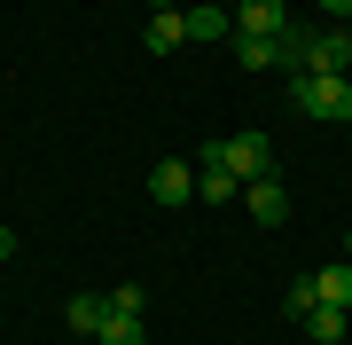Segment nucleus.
<instances>
[{"label":"nucleus","mask_w":352,"mask_h":345,"mask_svg":"<svg viewBox=\"0 0 352 345\" xmlns=\"http://www.w3.org/2000/svg\"><path fill=\"white\" fill-rule=\"evenodd\" d=\"M110 306H118V314H141V306H149V291H141V282H118Z\"/></svg>","instance_id":"2eb2a0df"},{"label":"nucleus","mask_w":352,"mask_h":345,"mask_svg":"<svg viewBox=\"0 0 352 345\" xmlns=\"http://www.w3.org/2000/svg\"><path fill=\"white\" fill-rule=\"evenodd\" d=\"M243 212H251L258 228H282V220H289V189H282L274 173H258V180H243Z\"/></svg>","instance_id":"7ed1b4c3"},{"label":"nucleus","mask_w":352,"mask_h":345,"mask_svg":"<svg viewBox=\"0 0 352 345\" xmlns=\"http://www.w3.org/2000/svg\"><path fill=\"white\" fill-rule=\"evenodd\" d=\"M314 282H321V298H329V306H352V259H337V267H321Z\"/></svg>","instance_id":"9b49d317"},{"label":"nucleus","mask_w":352,"mask_h":345,"mask_svg":"<svg viewBox=\"0 0 352 345\" xmlns=\"http://www.w3.org/2000/svg\"><path fill=\"white\" fill-rule=\"evenodd\" d=\"M344 259H352V236H344Z\"/></svg>","instance_id":"6ab92c4d"},{"label":"nucleus","mask_w":352,"mask_h":345,"mask_svg":"<svg viewBox=\"0 0 352 345\" xmlns=\"http://www.w3.org/2000/svg\"><path fill=\"white\" fill-rule=\"evenodd\" d=\"M149 196H157L164 212H173V205H188V196H196V173H188V165H173V157H164V165L149 173Z\"/></svg>","instance_id":"39448f33"},{"label":"nucleus","mask_w":352,"mask_h":345,"mask_svg":"<svg viewBox=\"0 0 352 345\" xmlns=\"http://www.w3.org/2000/svg\"><path fill=\"white\" fill-rule=\"evenodd\" d=\"M188 16V39H227V8H180Z\"/></svg>","instance_id":"ddd939ff"},{"label":"nucleus","mask_w":352,"mask_h":345,"mask_svg":"<svg viewBox=\"0 0 352 345\" xmlns=\"http://www.w3.org/2000/svg\"><path fill=\"white\" fill-rule=\"evenodd\" d=\"M102 345H149V337H141V314H118V306H110V322H102Z\"/></svg>","instance_id":"f8f14e48"},{"label":"nucleus","mask_w":352,"mask_h":345,"mask_svg":"<svg viewBox=\"0 0 352 345\" xmlns=\"http://www.w3.org/2000/svg\"><path fill=\"white\" fill-rule=\"evenodd\" d=\"M0 259H16V228H0Z\"/></svg>","instance_id":"dca6fc26"},{"label":"nucleus","mask_w":352,"mask_h":345,"mask_svg":"<svg viewBox=\"0 0 352 345\" xmlns=\"http://www.w3.org/2000/svg\"><path fill=\"white\" fill-rule=\"evenodd\" d=\"M321 8H329V16H352V0H321Z\"/></svg>","instance_id":"f3484780"},{"label":"nucleus","mask_w":352,"mask_h":345,"mask_svg":"<svg viewBox=\"0 0 352 345\" xmlns=\"http://www.w3.org/2000/svg\"><path fill=\"white\" fill-rule=\"evenodd\" d=\"M227 196H243V180L219 173V165H204V173H196V205H227Z\"/></svg>","instance_id":"9d476101"},{"label":"nucleus","mask_w":352,"mask_h":345,"mask_svg":"<svg viewBox=\"0 0 352 345\" xmlns=\"http://www.w3.org/2000/svg\"><path fill=\"white\" fill-rule=\"evenodd\" d=\"M344 322H352V306H329V298H321V306L305 314V337H314V345H337V337H344Z\"/></svg>","instance_id":"6e6552de"},{"label":"nucleus","mask_w":352,"mask_h":345,"mask_svg":"<svg viewBox=\"0 0 352 345\" xmlns=\"http://www.w3.org/2000/svg\"><path fill=\"white\" fill-rule=\"evenodd\" d=\"M235 63H243V71H266V63H282V39H251V32H235Z\"/></svg>","instance_id":"1a4fd4ad"},{"label":"nucleus","mask_w":352,"mask_h":345,"mask_svg":"<svg viewBox=\"0 0 352 345\" xmlns=\"http://www.w3.org/2000/svg\"><path fill=\"white\" fill-rule=\"evenodd\" d=\"M282 306H289V314H298V322H305V314H314V306H321V282H314V275H305V282H289V298H282Z\"/></svg>","instance_id":"4468645a"},{"label":"nucleus","mask_w":352,"mask_h":345,"mask_svg":"<svg viewBox=\"0 0 352 345\" xmlns=\"http://www.w3.org/2000/svg\"><path fill=\"white\" fill-rule=\"evenodd\" d=\"M149 8H173V0H149Z\"/></svg>","instance_id":"a211bd4d"},{"label":"nucleus","mask_w":352,"mask_h":345,"mask_svg":"<svg viewBox=\"0 0 352 345\" xmlns=\"http://www.w3.org/2000/svg\"><path fill=\"white\" fill-rule=\"evenodd\" d=\"M204 165H219L235 180H258V173H274V141H266V134H227V141L204 149Z\"/></svg>","instance_id":"f257e3e1"},{"label":"nucleus","mask_w":352,"mask_h":345,"mask_svg":"<svg viewBox=\"0 0 352 345\" xmlns=\"http://www.w3.org/2000/svg\"><path fill=\"white\" fill-rule=\"evenodd\" d=\"M63 322L78 337H102V322H110V298H94V291H78V298H63Z\"/></svg>","instance_id":"423d86ee"},{"label":"nucleus","mask_w":352,"mask_h":345,"mask_svg":"<svg viewBox=\"0 0 352 345\" xmlns=\"http://www.w3.org/2000/svg\"><path fill=\"white\" fill-rule=\"evenodd\" d=\"M289 103H298L305 118H352V71H337V79H321V71L289 79Z\"/></svg>","instance_id":"f03ea898"},{"label":"nucleus","mask_w":352,"mask_h":345,"mask_svg":"<svg viewBox=\"0 0 352 345\" xmlns=\"http://www.w3.org/2000/svg\"><path fill=\"white\" fill-rule=\"evenodd\" d=\"M235 32H251V39H282V32H289V0H243Z\"/></svg>","instance_id":"20e7f679"},{"label":"nucleus","mask_w":352,"mask_h":345,"mask_svg":"<svg viewBox=\"0 0 352 345\" xmlns=\"http://www.w3.org/2000/svg\"><path fill=\"white\" fill-rule=\"evenodd\" d=\"M180 39H188V16H180V8H157V16H149V32H141V48H157V55H173Z\"/></svg>","instance_id":"0eeeda50"}]
</instances>
